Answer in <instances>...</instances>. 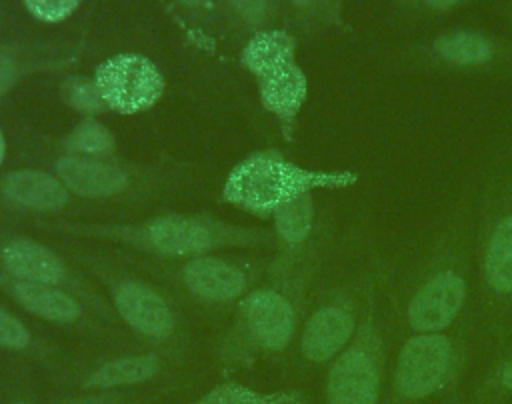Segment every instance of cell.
Wrapping results in <instances>:
<instances>
[{
  "label": "cell",
  "mask_w": 512,
  "mask_h": 404,
  "mask_svg": "<svg viewBox=\"0 0 512 404\" xmlns=\"http://www.w3.org/2000/svg\"><path fill=\"white\" fill-rule=\"evenodd\" d=\"M258 84L262 106L284 124V130L292 128L308 92V82L300 66L292 62L268 78L258 80Z\"/></svg>",
  "instance_id": "15"
},
{
  "label": "cell",
  "mask_w": 512,
  "mask_h": 404,
  "mask_svg": "<svg viewBox=\"0 0 512 404\" xmlns=\"http://www.w3.org/2000/svg\"><path fill=\"white\" fill-rule=\"evenodd\" d=\"M78 0H26L24 8L40 22L54 24L70 18L78 10Z\"/></svg>",
  "instance_id": "24"
},
{
  "label": "cell",
  "mask_w": 512,
  "mask_h": 404,
  "mask_svg": "<svg viewBox=\"0 0 512 404\" xmlns=\"http://www.w3.org/2000/svg\"><path fill=\"white\" fill-rule=\"evenodd\" d=\"M0 292H4L10 300H14L26 312L52 324L74 326L84 322L86 318L82 300L76 298L74 294L54 286L18 280L14 276L4 274L2 270H0Z\"/></svg>",
  "instance_id": "9"
},
{
  "label": "cell",
  "mask_w": 512,
  "mask_h": 404,
  "mask_svg": "<svg viewBox=\"0 0 512 404\" xmlns=\"http://www.w3.org/2000/svg\"><path fill=\"white\" fill-rule=\"evenodd\" d=\"M436 50L456 64H480L492 56V46L478 34L454 32L436 40Z\"/></svg>",
  "instance_id": "22"
},
{
  "label": "cell",
  "mask_w": 512,
  "mask_h": 404,
  "mask_svg": "<svg viewBox=\"0 0 512 404\" xmlns=\"http://www.w3.org/2000/svg\"><path fill=\"white\" fill-rule=\"evenodd\" d=\"M62 98L70 108L84 114L86 118H92L106 110L94 78H88V76L66 78L62 84Z\"/></svg>",
  "instance_id": "23"
},
{
  "label": "cell",
  "mask_w": 512,
  "mask_h": 404,
  "mask_svg": "<svg viewBox=\"0 0 512 404\" xmlns=\"http://www.w3.org/2000/svg\"><path fill=\"white\" fill-rule=\"evenodd\" d=\"M274 226L276 234L286 244H300L310 228H312V198L310 194H304L282 208H278L274 214Z\"/></svg>",
  "instance_id": "21"
},
{
  "label": "cell",
  "mask_w": 512,
  "mask_h": 404,
  "mask_svg": "<svg viewBox=\"0 0 512 404\" xmlns=\"http://www.w3.org/2000/svg\"><path fill=\"white\" fill-rule=\"evenodd\" d=\"M464 302V282L456 272H442L426 282L408 308L414 330L434 332L452 322Z\"/></svg>",
  "instance_id": "12"
},
{
  "label": "cell",
  "mask_w": 512,
  "mask_h": 404,
  "mask_svg": "<svg viewBox=\"0 0 512 404\" xmlns=\"http://www.w3.org/2000/svg\"><path fill=\"white\" fill-rule=\"evenodd\" d=\"M330 404H376L378 366L376 356L362 342L346 350L328 374Z\"/></svg>",
  "instance_id": "8"
},
{
  "label": "cell",
  "mask_w": 512,
  "mask_h": 404,
  "mask_svg": "<svg viewBox=\"0 0 512 404\" xmlns=\"http://www.w3.org/2000/svg\"><path fill=\"white\" fill-rule=\"evenodd\" d=\"M294 324V306L282 290L274 286L252 290L238 306V318L224 354L228 358H246L262 350H282L294 334Z\"/></svg>",
  "instance_id": "3"
},
{
  "label": "cell",
  "mask_w": 512,
  "mask_h": 404,
  "mask_svg": "<svg viewBox=\"0 0 512 404\" xmlns=\"http://www.w3.org/2000/svg\"><path fill=\"white\" fill-rule=\"evenodd\" d=\"M196 404H306L298 392H256L236 382H224L206 392Z\"/></svg>",
  "instance_id": "19"
},
{
  "label": "cell",
  "mask_w": 512,
  "mask_h": 404,
  "mask_svg": "<svg viewBox=\"0 0 512 404\" xmlns=\"http://www.w3.org/2000/svg\"><path fill=\"white\" fill-rule=\"evenodd\" d=\"M294 52L296 42L288 32L262 30L246 42V46L242 48L240 62L250 74L256 76V80H264L270 74L292 64Z\"/></svg>",
  "instance_id": "16"
},
{
  "label": "cell",
  "mask_w": 512,
  "mask_h": 404,
  "mask_svg": "<svg viewBox=\"0 0 512 404\" xmlns=\"http://www.w3.org/2000/svg\"><path fill=\"white\" fill-rule=\"evenodd\" d=\"M64 148L72 156H106L114 150L112 132L94 118H84L64 140Z\"/></svg>",
  "instance_id": "20"
},
{
  "label": "cell",
  "mask_w": 512,
  "mask_h": 404,
  "mask_svg": "<svg viewBox=\"0 0 512 404\" xmlns=\"http://www.w3.org/2000/svg\"><path fill=\"white\" fill-rule=\"evenodd\" d=\"M182 286L196 298L208 302H232L246 294V272L220 256L190 258L180 266Z\"/></svg>",
  "instance_id": "10"
},
{
  "label": "cell",
  "mask_w": 512,
  "mask_h": 404,
  "mask_svg": "<svg viewBox=\"0 0 512 404\" xmlns=\"http://www.w3.org/2000/svg\"><path fill=\"white\" fill-rule=\"evenodd\" d=\"M16 404H28V402H26V400H20V402H16Z\"/></svg>",
  "instance_id": "29"
},
{
  "label": "cell",
  "mask_w": 512,
  "mask_h": 404,
  "mask_svg": "<svg viewBox=\"0 0 512 404\" xmlns=\"http://www.w3.org/2000/svg\"><path fill=\"white\" fill-rule=\"evenodd\" d=\"M500 380H502V384H504L506 388H512V362L502 370Z\"/></svg>",
  "instance_id": "27"
},
{
  "label": "cell",
  "mask_w": 512,
  "mask_h": 404,
  "mask_svg": "<svg viewBox=\"0 0 512 404\" xmlns=\"http://www.w3.org/2000/svg\"><path fill=\"white\" fill-rule=\"evenodd\" d=\"M354 182V172L306 170L274 152H258L228 172L222 200L250 214L268 216L284 204L310 194V190L342 188Z\"/></svg>",
  "instance_id": "2"
},
{
  "label": "cell",
  "mask_w": 512,
  "mask_h": 404,
  "mask_svg": "<svg viewBox=\"0 0 512 404\" xmlns=\"http://www.w3.org/2000/svg\"><path fill=\"white\" fill-rule=\"evenodd\" d=\"M162 368V362L156 354H140V356H120L100 364L92 370L82 386L86 388H114V386H130L140 384L156 376Z\"/></svg>",
  "instance_id": "17"
},
{
  "label": "cell",
  "mask_w": 512,
  "mask_h": 404,
  "mask_svg": "<svg viewBox=\"0 0 512 404\" xmlns=\"http://www.w3.org/2000/svg\"><path fill=\"white\" fill-rule=\"evenodd\" d=\"M4 156H6V142H4V134H2V130H0V166H2V162H4Z\"/></svg>",
  "instance_id": "28"
},
{
  "label": "cell",
  "mask_w": 512,
  "mask_h": 404,
  "mask_svg": "<svg viewBox=\"0 0 512 404\" xmlns=\"http://www.w3.org/2000/svg\"><path fill=\"white\" fill-rule=\"evenodd\" d=\"M352 334V316L340 306H324L312 314L302 334V352L312 362L332 358Z\"/></svg>",
  "instance_id": "14"
},
{
  "label": "cell",
  "mask_w": 512,
  "mask_h": 404,
  "mask_svg": "<svg viewBox=\"0 0 512 404\" xmlns=\"http://www.w3.org/2000/svg\"><path fill=\"white\" fill-rule=\"evenodd\" d=\"M448 364L450 344L444 336H416L404 346L398 358L396 386L408 398H424L442 386Z\"/></svg>",
  "instance_id": "7"
},
{
  "label": "cell",
  "mask_w": 512,
  "mask_h": 404,
  "mask_svg": "<svg viewBox=\"0 0 512 404\" xmlns=\"http://www.w3.org/2000/svg\"><path fill=\"white\" fill-rule=\"evenodd\" d=\"M32 344L30 330L10 312L0 308V348L26 350Z\"/></svg>",
  "instance_id": "25"
},
{
  "label": "cell",
  "mask_w": 512,
  "mask_h": 404,
  "mask_svg": "<svg viewBox=\"0 0 512 404\" xmlns=\"http://www.w3.org/2000/svg\"><path fill=\"white\" fill-rule=\"evenodd\" d=\"M80 404H96V402H80Z\"/></svg>",
  "instance_id": "30"
},
{
  "label": "cell",
  "mask_w": 512,
  "mask_h": 404,
  "mask_svg": "<svg viewBox=\"0 0 512 404\" xmlns=\"http://www.w3.org/2000/svg\"><path fill=\"white\" fill-rule=\"evenodd\" d=\"M0 270L18 280L66 290L102 316L110 314L106 302L68 266V262L38 240L26 236L0 238Z\"/></svg>",
  "instance_id": "4"
},
{
  "label": "cell",
  "mask_w": 512,
  "mask_h": 404,
  "mask_svg": "<svg viewBox=\"0 0 512 404\" xmlns=\"http://www.w3.org/2000/svg\"><path fill=\"white\" fill-rule=\"evenodd\" d=\"M56 178L82 198H110L130 186V174L108 160L64 154L54 162Z\"/></svg>",
  "instance_id": "11"
},
{
  "label": "cell",
  "mask_w": 512,
  "mask_h": 404,
  "mask_svg": "<svg viewBox=\"0 0 512 404\" xmlns=\"http://www.w3.org/2000/svg\"><path fill=\"white\" fill-rule=\"evenodd\" d=\"M94 82L106 110L138 114L152 108L164 92V76L158 66L134 52L110 56L98 64Z\"/></svg>",
  "instance_id": "5"
},
{
  "label": "cell",
  "mask_w": 512,
  "mask_h": 404,
  "mask_svg": "<svg viewBox=\"0 0 512 404\" xmlns=\"http://www.w3.org/2000/svg\"><path fill=\"white\" fill-rule=\"evenodd\" d=\"M24 72L22 60L6 48H0V98L18 82Z\"/></svg>",
  "instance_id": "26"
},
{
  "label": "cell",
  "mask_w": 512,
  "mask_h": 404,
  "mask_svg": "<svg viewBox=\"0 0 512 404\" xmlns=\"http://www.w3.org/2000/svg\"><path fill=\"white\" fill-rule=\"evenodd\" d=\"M64 228L74 234L118 242L146 254L188 260L224 248H256L270 240V232L266 230L230 224L208 214H162L136 224Z\"/></svg>",
  "instance_id": "1"
},
{
  "label": "cell",
  "mask_w": 512,
  "mask_h": 404,
  "mask_svg": "<svg viewBox=\"0 0 512 404\" xmlns=\"http://www.w3.org/2000/svg\"><path fill=\"white\" fill-rule=\"evenodd\" d=\"M110 296L118 316L140 336L168 340L176 328V316L168 300L148 282L118 278L110 282Z\"/></svg>",
  "instance_id": "6"
},
{
  "label": "cell",
  "mask_w": 512,
  "mask_h": 404,
  "mask_svg": "<svg viewBox=\"0 0 512 404\" xmlns=\"http://www.w3.org/2000/svg\"><path fill=\"white\" fill-rule=\"evenodd\" d=\"M486 278L500 292H512V216L504 218L486 252Z\"/></svg>",
  "instance_id": "18"
},
{
  "label": "cell",
  "mask_w": 512,
  "mask_h": 404,
  "mask_svg": "<svg viewBox=\"0 0 512 404\" xmlns=\"http://www.w3.org/2000/svg\"><path fill=\"white\" fill-rule=\"evenodd\" d=\"M0 194L10 206L32 212H56L70 200V192L54 174L36 168L6 174L0 180Z\"/></svg>",
  "instance_id": "13"
}]
</instances>
